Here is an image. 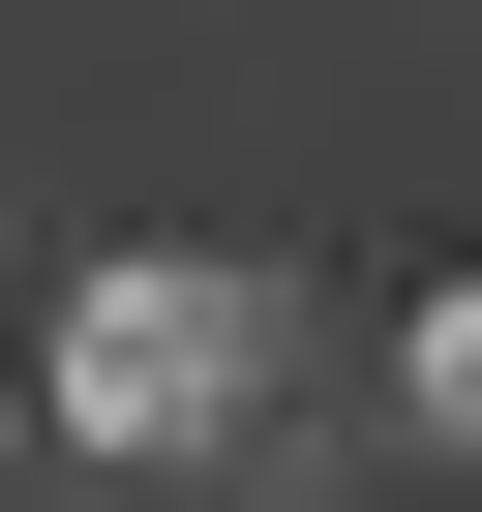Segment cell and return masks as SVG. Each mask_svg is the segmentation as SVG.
Returning <instances> with one entry per match:
<instances>
[{
	"label": "cell",
	"instance_id": "1",
	"mask_svg": "<svg viewBox=\"0 0 482 512\" xmlns=\"http://www.w3.org/2000/svg\"><path fill=\"white\" fill-rule=\"evenodd\" d=\"M211 392H241V302H211V272H91V332H61V422H91V452H181Z\"/></svg>",
	"mask_w": 482,
	"mask_h": 512
}]
</instances>
